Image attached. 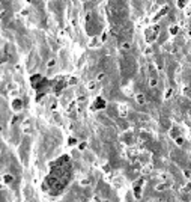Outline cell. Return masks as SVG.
<instances>
[{
	"instance_id": "5bb4252c",
	"label": "cell",
	"mask_w": 191,
	"mask_h": 202,
	"mask_svg": "<svg viewBox=\"0 0 191 202\" xmlns=\"http://www.w3.org/2000/svg\"><path fill=\"white\" fill-rule=\"evenodd\" d=\"M54 63H56V60H54V59H51V60H50L48 63H47V66H48V68H51L53 65H54Z\"/></svg>"
},
{
	"instance_id": "7a4b0ae2",
	"label": "cell",
	"mask_w": 191,
	"mask_h": 202,
	"mask_svg": "<svg viewBox=\"0 0 191 202\" xmlns=\"http://www.w3.org/2000/svg\"><path fill=\"white\" fill-rule=\"evenodd\" d=\"M105 107V101L102 97H96L92 104V110H99V109H104Z\"/></svg>"
},
{
	"instance_id": "6da1fadb",
	"label": "cell",
	"mask_w": 191,
	"mask_h": 202,
	"mask_svg": "<svg viewBox=\"0 0 191 202\" xmlns=\"http://www.w3.org/2000/svg\"><path fill=\"white\" fill-rule=\"evenodd\" d=\"M158 33H160V26H158V24H152L151 27L146 29V32H145L146 41L149 42V44H152V42L158 38Z\"/></svg>"
},
{
	"instance_id": "7402d4cb",
	"label": "cell",
	"mask_w": 191,
	"mask_h": 202,
	"mask_svg": "<svg viewBox=\"0 0 191 202\" xmlns=\"http://www.w3.org/2000/svg\"><path fill=\"white\" fill-rule=\"evenodd\" d=\"M83 2H86V0H83Z\"/></svg>"
},
{
	"instance_id": "8fae6325",
	"label": "cell",
	"mask_w": 191,
	"mask_h": 202,
	"mask_svg": "<svg viewBox=\"0 0 191 202\" xmlns=\"http://www.w3.org/2000/svg\"><path fill=\"white\" fill-rule=\"evenodd\" d=\"M130 42H124V44H122V50H130Z\"/></svg>"
},
{
	"instance_id": "52a82bcc",
	"label": "cell",
	"mask_w": 191,
	"mask_h": 202,
	"mask_svg": "<svg viewBox=\"0 0 191 202\" xmlns=\"http://www.w3.org/2000/svg\"><path fill=\"white\" fill-rule=\"evenodd\" d=\"M157 83H158V82H157L155 77H151V78H149V86H151V88H155Z\"/></svg>"
},
{
	"instance_id": "3957f363",
	"label": "cell",
	"mask_w": 191,
	"mask_h": 202,
	"mask_svg": "<svg viewBox=\"0 0 191 202\" xmlns=\"http://www.w3.org/2000/svg\"><path fill=\"white\" fill-rule=\"evenodd\" d=\"M143 183H145V179H139V183L134 184V193H135V196H139V198H140V187H141Z\"/></svg>"
},
{
	"instance_id": "277c9868",
	"label": "cell",
	"mask_w": 191,
	"mask_h": 202,
	"mask_svg": "<svg viewBox=\"0 0 191 202\" xmlns=\"http://www.w3.org/2000/svg\"><path fill=\"white\" fill-rule=\"evenodd\" d=\"M167 11H169V6H167V5H166V6H163V8L160 9V12H158V14L155 15V21H157L158 18H160V17H163V15H166V14H167Z\"/></svg>"
},
{
	"instance_id": "5b68a950",
	"label": "cell",
	"mask_w": 191,
	"mask_h": 202,
	"mask_svg": "<svg viewBox=\"0 0 191 202\" xmlns=\"http://www.w3.org/2000/svg\"><path fill=\"white\" fill-rule=\"evenodd\" d=\"M12 107H14V110H20L21 109V101L20 100H15L14 103H12Z\"/></svg>"
},
{
	"instance_id": "ba28073f",
	"label": "cell",
	"mask_w": 191,
	"mask_h": 202,
	"mask_svg": "<svg viewBox=\"0 0 191 202\" xmlns=\"http://www.w3.org/2000/svg\"><path fill=\"white\" fill-rule=\"evenodd\" d=\"M95 88H96V82H89L87 83V89H89V91H93Z\"/></svg>"
},
{
	"instance_id": "9c48e42d",
	"label": "cell",
	"mask_w": 191,
	"mask_h": 202,
	"mask_svg": "<svg viewBox=\"0 0 191 202\" xmlns=\"http://www.w3.org/2000/svg\"><path fill=\"white\" fill-rule=\"evenodd\" d=\"M126 112H128V107H125V106H120V110H119L120 116H125V115H126Z\"/></svg>"
},
{
	"instance_id": "44dd1931",
	"label": "cell",
	"mask_w": 191,
	"mask_h": 202,
	"mask_svg": "<svg viewBox=\"0 0 191 202\" xmlns=\"http://www.w3.org/2000/svg\"><path fill=\"white\" fill-rule=\"evenodd\" d=\"M170 95H172V91H167V94H166V98H170Z\"/></svg>"
},
{
	"instance_id": "ffe728a7",
	"label": "cell",
	"mask_w": 191,
	"mask_h": 202,
	"mask_svg": "<svg viewBox=\"0 0 191 202\" xmlns=\"http://www.w3.org/2000/svg\"><path fill=\"white\" fill-rule=\"evenodd\" d=\"M105 77V74L102 72V74H99V76H98V80H102V78Z\"/></svg>"
},
{
	"instance_id": "9a60e30c",
	"label": "cell",
	"mask_w": 191,
	"mask_h": 202,
	"mask_svg": "<svg viewBox=\"0 0 191 202\" xmlns=\"http://www.w3.org/2000/svg\"><path fill=\"white\" fill-rule=\"evenodd\" d=\"M5 181L11 183V181H12V177H11V175H6V177H5Z\"/></svg>"
},
{
	"instance_id": "30bf717a",
	"label": "cell",
	"mask_w": 191,
	"mask_h": 202,
	"mask_svg": "<svg viewBox=\"0 0 191 202\" xmlns=\"http://www.w3.org/2000/svg\"><path fill=\"white\" fill-rule=\"evenodd\" d=\"M178 6H179V8H185V6H187V0H179V2H178Z\"/></svg>"
},
{
	"instance_id": "8992f818",
	"label": "cell",
	"mask_w": 191,
	"mask_h": 202,
	"mask_svg": "<svg viewBox=\"0 0 191 202\" xmlns=\"http://www.w3.org/2000/svg\"><path fill=\"white\" fill-rule=\"evenodd\" d=\"M137 103H139V104H145V103H146L145 95H143V94H139V95H137Z\"/></svg>"
},
{
	"instance_id": "4fadbf2b",
	"label": "cell",
	"mask_w": 191,
	"mask_h": 202,
	"mask_svg": "<svg viewBox=\"0 0 191 202\" xmlns=\"http://www.w3.org/2000/svg\"><path fill=\"white\" fill-rule=\"evenodd\" d=\"M166 187H167L166 184H160V185H157V190H164Z\"/></svg>"
},
{
	"instance_id": "e0dca14e",
	"label": "cell",
	"mask_w": 191,
	"mask_h": 202,
	"mask_svg": "<svg viewBox=\"0 0 191 202\" xmlns=\"http://www.w3.org/2000/svg\"><path fill=\"white\" fill-rule=\"evenodd\" d=\"M87 184H89V179H87V178H84L83 181H81V185H87Z\"/></svg>"
},
{
	"instance_id": "d6986e66",
	"label": "cell",
	"mask_w": 191,
	"mask_h": 202,
	"mask_svg": "<svg viewBox=\"0 0 191 202\" xmlns=\"http://www.w3.org/2000/svg\"><path fill=\"white\" fill-rule=\"evenodd\" d=\"M184 175H185V177H188V178L191 177V173H190V171H184Z\"/></svg>"
},
{
	"instance_id": "2e32d148",
	"label": "cell",
	"mask_w": 191,
	"mask_h": 202,
	"mask_svg": "<svg viewBox=\"0 0 191 202\" xmlns=\"http://www.w3.org/2000/svg\"><path fill=\"white\" fill-rule=\"evenodd\" d=\"M98 44V38H95V39H92V42H91V45L93 47V45H96Z\"/></svg>"
},
{
	"instance_id": "7c38bea8",
	"label": "cell",
	"mask_w": 191,
	"mask_h": 202,
	"mask_svg": "<svg viewBox=\"0 0 191 202\" xmlns=\"http://www.w3.org/2000/svg\"><path fill=\"white\" fill-rule=\"evenodd\" d=\"M170 33H172V35H176V33H178V27H176V26L170 27Z\"/></svg>"
},
{
	"instance_id": "ac0fdd59",
	"label": "cell",
	"mask_w": 191,
	"mask_h": 202,
	"mask_svg": "<svg viewBox=\"0 0 191 202\" xmlns=\"http://www.w3.org/2000/svg\"><path fill=\"white\" fill-rule=\"evenodd\" d=\"M86 145H87V143H80V150H86Z\"/></svg>"
}]
</instances>
